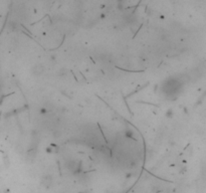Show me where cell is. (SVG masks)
I'll return each mask as SVG.
<instances>
[{
	"mask_svg": "<svg viewBox=\"0 0 206 193\" xmlns=\"http://www.w3.org/2000/svg\"><path fill=\"white\" fill-rule=\"evenodd\" d=\"M44 70H46V66H44L42 63H35L34 66L31 67V73L36 76H39L42 75Z\"/></svg>",
	"mask_w": 206,
	"mask_h": 193,
	"instance_id": "7a4b0ae2",
	"label": "cell"
},
{
	"mask_svg": "<svg viewBox=\"0 0 206 193\" xmlns=\"http://www.w3.org/2000/svg\"><path fill=\"white\" fill-rule=\"evenodd\" d=\"M53 183V178L50 175H43L42 178H41V184H42L44 187H50Z\"/></svg>",
	"mask_w": 206,
	"mask_h": 193,
	"instance_id": "3957f363",
	"label": "cell"
},
{
	"mask_svg": "<svg viewBox=\"0 0 206 193\" xmlns=\"http://www.w3.org/2000/svg\"><path fill=\"white\" fill-rule=\"evenodd\" d=\"M66 168L67 170L73 173V174H78L80 170V162L78 160H69L66 162Z\"/></svg>",
	"mask_w": 206,
	"mask_h": 193,
	"instance_id": "6da1fadb",
	"label": "cell"
},
{
	"mask_svg": "<svg viewBox=\"0 0 206 193\" xmlns=\"http://www.w3.org/2000/svg\"><path fill=\"white\" fill-rule=\"evenodd\" d=\"M166 116H167V117H171V116H172V111H171V110H169L168 112H167Z\"/></svg>",
	"mask_w": 206,
	"mask_h": 193,
	"instance_id": "277c9868",
	"label": "cell"
}]
</instances>
